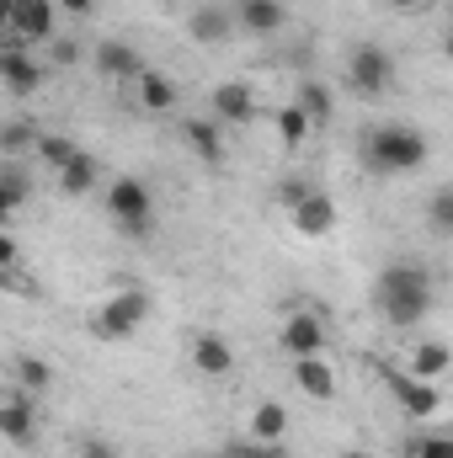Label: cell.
I'll return each mask as SVG.
<instances>
[{"mask_svg": "<svg viewBox=\"0 0 453 458\" xmlns=\"http://www.w3.org/2000/svg\"><path fill=\"white\" fill-rule=\"evenodd\" d=\"M373 299H379V315L395 326V331H411L416 320H427L432 310V277L416 267V261H389L373 283Z\"/></svg>", "mask_w": 453, "mask_h": 458, "instance_id": "obj_1", "label": "cell"}, {"mask_svg": "<svg viewBox=\"0 0 453 458\" xmlns=\"http://www.w3.org/2000/svg\"><path fill=\"white\" fill-rule=\"evenodd\" d=\"M427 149H432L427 133L411 123H384V128H368V139H363V160L379 176H406V171L427 165Z\"/></svg>", "mask_w": 453, "mask_h": 458, "instance_id": "obj_2", "label": "cell"}, {"mask_svg": "<svg viewBox=\"0 0 453 458\" xmlns=\"http://www.w3.org/2000/svg\"><path fill=\"white\" fill-rule=\"evenodd\" d=\"M107 214L117 219L123 234L144 240L150 225H155V198H150V187H144L139 176H117L113 187H107Z\"/></svg>", "mask_w": 453, "mask_h": 458, "instance_id": "obj_3", "label": "cell"}, {"mask_svg": "<svg viewBox=\"0 0 453 458\" xmlns=\"http://www.w3.org/2000/svg\"><path fill=\"white\" fill-rule=\"evenodd\" d=\"M346 81H352V91H363V97H384V91L395 86V59H389V48L357 43V48L346 54Z\"/></svg>", "mask_w": 453, "mask_h": 458, "instance_id": "obj_4", "label": "cell"}, {"mask_svg": "<svg viewBox=\"0 0 453 458\" xmlns=\"http://www.w3.org/2000/svg\"><path fill=\"white\" fill-rule=\"evenodd\" d=\"M144 320H150V293L123 288V293H113V299L97 310V336H107V342H128Z\"/></svg>", "mask_w": 453, "mask_h": 458, "instance_id": "obj_5", "label": "cell"}, {"mask_svg": "<svg viewBox=\"0 0 453 458\" xmlns=\"http://www.w3.org/2000/svg\"><path fill=\"white\" fill-rule=\"evenodd\" d=\"M54 27H59V0H16V16L5 32L16 43H54Z\"/></svg>", "mask_w": 453, "mask_h": 458, "instance_id": "obj_6", "label": "cell"}, {"mask_svg": "<svg viewBox=\"0 0 453 458\" xmlns=\"http://www.w3.org/2000/svg\"><path fill=\"white\" fill-rule=\"evenodd\" d=\"M384 384H389V394L400 400V411L406 416H416V421H427L438 405H443V394H438V384L432 378H416V373H384Z\"/></svg>", "mask_w": 453, "mask_h": 458, "instance_id": "obj_7", "label": "cell"}, {"mask_svg": "<svg viewBox=\"0 0 453 458\" xmlns=\"http://www.w3.org/2000/svg\"><path fill=\"white\" fill-rule=\"evenodd\" d=\"M209 117H219L229 128L251 123V117H256V86H251V81H219V86L209 91Z\"/></svg>", "mask_w": 453, "mask_h": 458, "instance_id": "obj_8", "label": "cell"}, {"mask_svg": "<svg viewBox=\"0 0 453 458\" xmlns=\"http://www.w3.org/2000/svg\"><path fill=\"white\" fill-rule=\"evenodd\" d=\"M0 81H5V91L11 97H32L38 86H43V59H32L16 38L5 43V54H0Z\"/></svg>", "mask_w": 453, "mask_h": 458, "instance_id": "obj_9", "label": "cell"}, {"mask_svg": "<svg viewBox=\"0 0 453 458\" xmlns=\"http://www.w3.org/2000/svg\"><path fill=\"white\" fill-rule=\"evenodd\" d=\"M278 342H283V352H288V357H321V352H326V326H321V315L294 310V315L283 320Z\"/></svg>", "mask_w": 453, "mask_h": 458, "instance_id": "obj_10", "label": "cell"}, {"mask_svg": "<svg viewBox=\"0 0 453 458\" xmlns=\"http://www.w3.org/2000/svg\"><path fill=\"white\" fill-rule=\"evenodd\" d=\"M91 64H97L107 81H123V86H128V81H139V75L150 70V64L139 59V48H133V43H123V38L97 43V48H91Z\"/></svg>", "mask_w": 453, "mask_h": 458, "instance_id": "obj_11", "label": "cell"}, {"mask_svg": "<svg viewBox=\"0 0 453 458\" xmlns=\"http://www.w3.org/2000/svg\"><path fill=\"white\" fill-rule=\"evenodd\" d=\"M0 432H5L16 448H27V443H32V432H38V394L11 389V400L0 405Z\"/></svg>", "mask_w": 453, "mask_h": 458, "instance_id": "obj_12", "label": "cell"}, {"mask_svg": "<svg viewBox=\"0 0 453 458\" xmlns=\"http://www.w3.org/2000/svg\"><path fill=\"white\" fill-rule=\"evenodd\" d=\"M337 219H341V214H337V203H331L326 192H310L299 208H288V225L299 229L304 240H326V234L337 229Z\"/></svg>", "mask_w": 453, "mask_h": 458, "instance_id": "obj_13", "label": "cell"}, {"mask_svg": "<svg viewBox=\"0 0 453 458\" xmlns=\"http://www.w3.org/2000/svg\"><path fill=\"white\" fill-rule=\"evenodd\" d=\"M182 144H187L203 165H225V133H219V117H187V123H182Z\"/></svg>", "mask_w": 453, "mask_h": 458, "instance_id": "obj_14", "label": "cell"}, {"mask_svg": "<svg viewBox=\"0 0 453 458\" xmlns=\"http://www.w3.org/2000/svg\"><path fill=\"white\" fill-rule=\"evenodd\" d=\"M133 102H139L150 117L176 113V81H171V75H160V70H144V75L133 81Z\"/></svg>", "mask_w": 453, "mask_h": 458, "instance_id": "obj_15", "label": "cell"}, {"mask_svg": "<svg viewBox=\"0 0 453 458\" xmlns=\"http://www.w3.org/2000/svg\"><path fill=\"white\" fill-rule=\"evenodd\" d=\"M235 21H240L245 32H256V38H272V32H283L288 5H283V0H240V5H235Z\"/></svg>", "mask_w": 453, "mask_h": 458, "instance_id": "obj_16", "label": "cell"}, {"mask_svg": "<svg viewBox=\"0 0 453 458\" xmlns=\"http://www.w3.org/2000/svg\"><path fill=\"white\" fill-rule=\"evenodd\" d=\"M192 368L209 373V378H225L229 368H235V346H229L225 336H214V331L192 336Z\"/></svg>", "mask_w": 453, "mask_h": 458, "instance_id": "obj_17", "label": "cell"}, {"mask_svg": "<svg viewBox=\"0 0 453 458\" xmlns=\"http://www.w3.org/2000/svg\"><path fill=\"white\" fill-rule=\"evenodd\" d=\"M240 21H235V11H219V5H198L192 16H187V32L203 43V48H214V43H225L229 32H235Z\"/></svg>", "mask_w": 453, "mask_h": 458, "instance_id": "obj_18", "label": "cell"}, {"mask_svg": "<svg viewBox=\"0 0 453 458\" xmlns=\"http://www.w3.org/2000/svg\"><path fill=\"white\" fill-rule=\"evenodd\" d=\"M294 384L310 400H331L337 394V373L326 368V357H294Z\"/></svg>", "mask_w": 453, "mask_h": 458, "instance_id": "obj_19", "label": "cell"}, {"mask_svg": "<svg viewBox=\"0 0 453 458\" xmlns=\"http://www.w3.org/2000/svg\"><path fill=\"white\" fill-rule=\"evenodd\" d=\"M54 182H59V192H64V198H86V192L102 182V165H97V160L81 149V155H75L64 171H54Z\"/></svg>", "mask_w": 453, "mask_h": 458, "instance_id": "obj_20", "label": "cell"}, {"mask_svg": "<svg viewBox=\"0 0 453 458\" xmlns=\"http://www.w3.org/2000/svg\"><path fill=\"white\" fill-rule=\"evenodd\" d=\"M453 368V346L449 342H422L416 352H411V362H406V373H416V378H443Z\"/></svg>", "mask_w": 453, "mask_h": 458, "instance_id": "obj_21", "label": "cell"}, {"mask_svg": "<svg viewBox=\"0 0 453 458\" xmlns=\"http://www.w3.org/2000/svg\"><path fill=\"white\" fill-rule=\"evenodd\" d=\"M272 123H278V144H283V149H299V144L310 139V128H315V117L304 113L299 102H283Z\"/></svg>", "mask_w": 453, "mask_h": 458, "instance_id": "obj_22", "label": "cell"}, {"mask_svg": "<svg viewBox=\"0 0 453 458\" xmlns=\"http://www.w3.org/2000/svg\"><path fill=\"white\" fill-rule=\"evenodd\" d=\"M283 432H288V411H283L278 400H261V405L251 411V437H256V443H283Z\"/></svg>", "mask_w": 453, "mask_h": 458, "instance_id": "obj_23", "label": "cell"}, {"mask_svg": "<svg viewBox=\"0 0 453 458\" xmlns=\"http://www.w3.org/2000/svg\"><path fill=\"white\" fill-rule=\"evenodd\" d=\"M27 192H32V182H27V171H21L16 160H5V165H0V214L11 219V214H16V208L27 203Z\"/></svg>", "mask_w": 453, "mask_h": 458, "instance_id": "obj_24", "label": "cell"}, {"mask_svg": "<svg viewBox=\"0 0 453 458\" xmlns=\"http://www.w3.org/2000/svg\"><path fill=\"white\" fill-rule=\"evenodd\" d=\"M294 102L315 117V123H331V113H337V97H331V86H326V81H299Z\"/></svg>", "mask_w": 453, "mask_h": 458, "instance_id": "obj_25", "label": "cell"}, {"mask_svg": "<svg viewBox=\"0 0 453 458\" xmlns=\"http://www.w3.org/2000/svg\"><path fill=\"white\" fill-rule=\"evenodd\" d=\"M38 139H43V128H32V123H21V117H11V123L0 128V155H5V160H16V155H27V149H38Z\"/></svg>", "mask_w": 453, "mask_h": 458, "instance_id": "obj_26", "label": "cell"}, {"mask_svg": "<svg viewBox=\"0 0 453 458\" xmlns=\"http://www.w3.org/2000/svg\"><path fill=\"white\" fill-rule=\"evenodd\" d=\"M32 155H38V160H43V165H54V171H64V165H70V160H75V155H81V144H75V139H70V133H43V139H38V149H32Z\"/></svg>", "mask_w": 453, "mask_h": 458, "instance_id": "obj_27", "label": "cell"}, {"mask_svg": "<svg viewBox=\"0 0 453 458\" xmlns=\"http://www.w3.org/2000/svg\"><path fill=\"white\" fill-rule=\"evenodd\" d=\"M16 389L48 394V389H54V368H48L43 357H16Z\"/></svg>", "mask_w": 453, "mask_h": 458, "instance_id": "obj_28", "label": "cell"}, {"mask_svg": "<svg viewBox=\"0 0 453 458\" xmlns=\"http://www.w3.org/2000/svg\"><path fill=\"white\" fill-rule=\"evenodd\" d=\"M427 229L432 234H453V187H438L427 198Z\"/></svg>", "mask_w": 453, "mask_h": 458, "instance_id": "obj_29", "label": "cell"}, {"mask_svg": "<svg viewBox=\"0 0 453 458\" xmlns=\"http://www.w3.org/2000/svg\"><path fill=\"white\" fill-rule=\"evenodd\" d=\"M406 458H453V437H416Z\"/></svg>", "mask_w": 453, "mask_h": 458, "instance_id": "obj_30", "label": "cell"}, {"mask_svg": "<svg viewBox=\"0 0 453 458\" xmlns=\"http://www.w3.org/2000/svg\"><path fill=\"white\" fill-rule=\"evenodd\" d=\"M229 454L235 458H288L283 443H256V437H251V443H229Z\"/></svg>", "mask_w": 453, "mask_h": 458, "instance_id": "obj_31", "label": "cell"}, {"mask_svg": "<svg viewBox=\"0 0 453 458\" xmlns=\"http://www.w3.org/2000/svg\"><path fill=\"white\" fill-rule=\"evenodd\" d=\"M310 192H315V187H310V182H299V176H288V182H283V192H278V198H283V208H299V203H304V198H310Z\"/></svg>", "mask_w": 453, "mask_h": 458, "instance_id": "obj_32", "label": "cell"}, {"mask_svg": "<svg viewBox=\"0 0 453 458\" xmlns=\"http://www.w3.org/2000/svg\"><path fill=\"white\" fill-rule=\"evenodd\" d=\"M81 458H117V448L107 437H86V443H81Z\"/></svg>", "mask_w": 453, "mask_h": 458, "instance_id": "obj_33", "label": "cell"}, {"mask_svg": "<svg viewBox=\"0 0 453 458\" xmlns=\"http://www.w3.org/2000/svg\"><path fill=\"white\" fill-rule=\"evenodd\" d=\"M59 11L75 16V21H86V16H97V0H59Z\"/></svg>", "mask_w": 453, "mask_h": 458, "instance_id": "obj_34", "label": "cell"}, {"mask_svg": "<svg viewBox=\"0 0 453 458\" xmlns=\"http://www.w3.org/2000/svg\"><path fill=\"white\" fill-rule=\"evenodd\" d=\"M16 256H21V250H16V240H11V234H0V267H5V272H16Z\"/></svg>", "mask_w": 453, "mask_h": 458, "instance_id": "obj_35", "label": "cell"}, {"mask_svg": "<svg viewBox=\"0 0 453 458\" xmlns=\"http://www.w3.org/2000/svg\"><path fill=\"white\" fill-rule=\"evenodd\" d=\"M48 48H54V64H75V59H81L75 43H48Z\"/></svg>", "mask_w": 453, "mask_h": 458, "instance_id": "obj_36", "label": "cell"}, {"mask_svg": "<svg viewBox=\"0 0 453 458\" xmlns=\"http://www.w3.org/2000/svg\"><path fill=\"white\" fill-rule=\"evenodd\" d=\"M384 5H395V11H416V5H432V0H384Z\"/></svg>", "mask_w": 453, "mask_h": 458, "instance_id": "obj_37", "label": "cell"}, {"mask_svg": "<svg viewBox=\"0 0 453 458\" xmlns=\"http://www.w3.org/2000/svg\"><path fill=\"white\" fill-rule=\"evenodd\" d=\"M443 59H449V64H453V27H449V32H443Z\"/></svg>", "mask_w": 453, "mask_h": 458, "instance_id": "obj_38", "label": "cell"}, {"mask_svg": "<svg viewBox=\"0 0 453 458\" xmlns=\"http://www.w3.org/2000/svg\"><path fill=\"white\" fill-rule=\"evenodd\" d=\"M337 458H368V454H357V448H346V454H337Z\"/></svg>", "mask_w": 453, "mask_h": 458, "instance_id": "obj_39", "label": "cell"}, {"mask_svg": "<svg viewBox=\"0 0 453 458\" xmlns=\"http://www.w3.org/2000/svg\"><path fill=\"white\" fill-rule=\"evenodd\" d=\"M209 458H235V454H229V448H225V454H209Z\"/></svg>", "mask_w": 453, "mask_h": 458, "instance_id": "obj_40", "label": "cell"}]
</instances>
